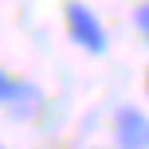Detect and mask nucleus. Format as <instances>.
Masks as SVG:
<instances>
[{"mask_svg": "<svg viewBox=\"0 0 149 149\" xmlns=\"http://www.w3.org/2000/svg\"><path fill=\"white\" fill-rule=\"evenodd\" d=\"M67 36H71V43L82 47L86 55H106V47H110L106 24L94 16V8L79 4V0L67 4Z\"/></svg>", "mask_w": 149, "mask_h": 149, "instance_id": "1", "label": "nucleus"}, {"mask_svg": "<svg viewBox=\"0 0 149 149\" xmlns=\"http://www.w3.org/2000/svg\"><path fill=\"white\" fill-rule=\"evenodd\" d=\"M114 145L118 149H149V114L137 106H122L114 114Z\"/></svg>", "mask_w": 149, "mask_h": 149, "instance_id": "2", "label": "nucleus"}, {"mask_svg": "<svg viewBox=\"0 0 149 149\" xmlns=\"http://www.w3.org/2000/svg\"><path fill=\"white\" fill-rule=\"evenodd\" d=\"M28 94H31V90L24 86V82H16L12 74L0 71V106H4V102H20V98H28Z\"/></svg>", "mask_w": 149, "mask_h": 149, "instance_id": "3", "label": "nucleus"}, {"mask_svg": "<svg viewBox=\"0 0 149 149\" xmlns=\"http://www.w3.org/2000/svg\"><path fill=\"white\" fill-rule=\"evenodd\" d=\"M134 24H137V31H141V36H145V43H149V0H145V4H137Z\"/></svg>", "mask_w": 149, "mask_h": 149, "instance_id": "4", "label": "nucleus"}, {"mask_svg": "<svg viewBox=\"0 0 149 149\" xmlns=\"http://www.w3.org/2000/svg\"><path fill=\"white\" fill-rule=\"evenodd\" d=\"M145 90H149V71H145Z\"/></svg>", "mask_w": 149, "mask_h": 149, "instance_id": "5", "label": "nucleus"}, {"mask_svg": "<svg viewBox=\"0 0 149 149\" xmlns=\"http://www.w3.org/2000/svg\"><path fill=\"white\" fill-rule=\"evenodd\" d=\"M0 149H4V145H0Z\"/></svg>", "mask_w": 149, "mask_h": 149, "instance_id": "6", "label": "nucleus"}]
</instances>
